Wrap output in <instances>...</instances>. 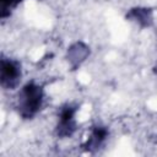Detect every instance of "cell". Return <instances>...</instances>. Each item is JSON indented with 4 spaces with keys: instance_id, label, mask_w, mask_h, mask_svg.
I'll use <instances>...</instances> for the list:
<instances>
[{
    "instance_id": "3957f363",
    "label": "cell",
    "mask_w": 157,
    "mask_h": 157,
    "mask_svg": "<svg viewBox=\"0 0 157 157\" xmlns=\"http://www.w3.org/2000/svg\"><path fill=\"white\" fill-rule=\"evenodd\" d=\"M87 54H88L87 45H85L83 43H75L67 50V60L71 64L77 65V64H80L81 61H83L86 59Z\"/></svg>"
},
{
    "instance_id": "6da1fadb",
    "label": "cell",
    "mask_w": 157,
    "mask_h": 157,
    "mask_svg": "<svg viewBox=\"0 0 157 157\" xmlns=\"http://www.w3.org/2000/svg\"><path fill=\"white\" fill-rule=\"evenodd\" d=\"M43 103L42 87L28 82L26 83L18 94V112L23 118H32L38 113Z\"/></svg>"
},
{
    "instance_id": "7a4b0ae2",
    "label": "cell",
    "mask_w": 157,
    "mask_h": 157,
    "mask_svg": "<svg viewBox=\"0 0 157 157\" xmlns=\"http://www.w3.org/2000/svg\"><path fill=\"white\" fill-rule=\"evenodd\" d=\"M21 76V69L18 63L2 59L1 60V83L2 86L13 87L18 82V77Z\"/></svg>"
},
{
    "instance_id": "277c9868",
    "label": "cell",
    "mask_w": 157,
    "mask_h": 157,
    "mask_svg": "<svg viewBox=\"0 0 157 157\" xmlns=\"http://www.w3.org/2000/svg\"><path fill=\"white\" fill-rule=\"evenodd\" d=\"M130 16L132 17V20H135L139 25L141 26H147L150 25L152 16H151V11L148 9H134L130 12Z\"/></svg>"
}]
</instances>
